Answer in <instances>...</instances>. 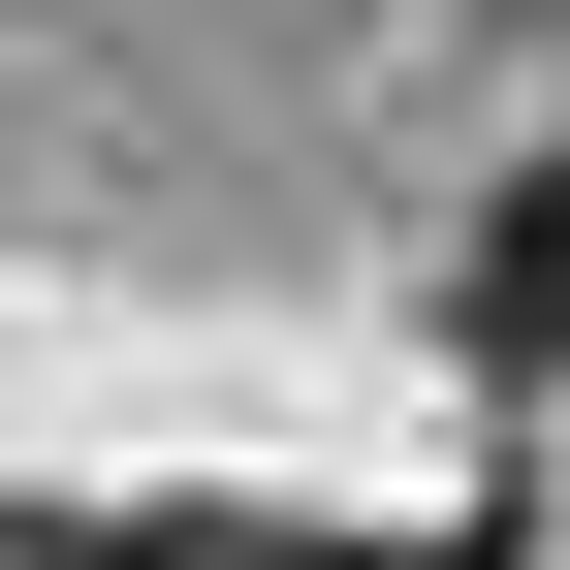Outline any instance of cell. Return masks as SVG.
<instances>
[{"mask_svg": "<svg viewBox=\"0 0 570 570\" xmlns=\"http://www.w3.org/2000/svg\"><path fill=\"white\" fill-rule=\"evenodd\" d=\"M475 317H508V348H570V159L508 190V223H475Z\"/></svg>", "mask_w": 570, "mask_h": 570, "instance_id": "obj_1", "label": "cell"}]
</instances>
